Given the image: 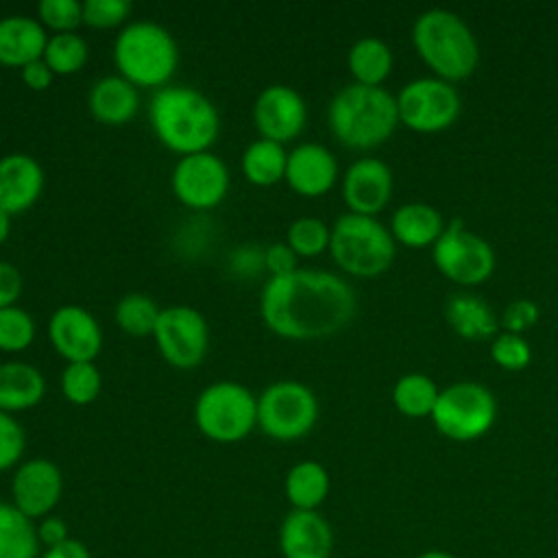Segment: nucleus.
Listing matches in <instances>:
<instances>
[{"instance_id": "f257e3e1", "label": "nucleus", "mask_w": 558, "mask_h": 558, "mask_svg": "<svg viewBox=\"0 0 558 558\" xmlns=\"http://www.w3.org/2000/svg\"><path fill=\"white\" fill-rule=\"evenodd\" d=\"M353 288L338 275L296 268L270 277L259 296L266 327L288 340H318L342 331L355 316Z\"/></svg>"}, {"instance_id": "f03ea898", "label": "nucleus", "mask_w": 558, "mask_h": 558, "mask_svg": "<svg viewBox=\"0 0 558 558\" xmlns=\"http://www.w3.org/2000/svg\"><path fill=\"white\" fill-rule=\"evenodd\" d=\"M148 120L157 140L181 157L205 153L220 133L216 105L190 85H163L148 105Z\"/></svg>"}, {"instance_id": "7ed1b4c3", "label": "nucleus", "mask_w": 558, "mask_h": 558, "mask_svg": "<svg viewBox=\"0 0 558 558\" xmlns=\"http://www.w3.org/2000/svg\"><path fill=\"white\" fill-rule=\"evenodd\" d=\"M327 120L340 144L368 150L395 133L399 124L397 98L384 87L351 83L331 98Z\"/></svg>"}, {"instance_id": "20e7f679", "label": "nucleus", "mask_w": 558, "mask_h": 558, "mask_svg": "<svg viewBox=\"0 0 558 558\" xmlns=\"http://www.w3.org/2000/svg\"><path fill=\"white\" fill-rule=\"evenodd\" d=\"M412 44L436 78L447 83L469 78L480 61L475 35L460 15L447 9L421 13L412 26Z\"/></svg>"}, {"instance_id": "39448f33", "label": "nucleus", "mask_w": 558, "mask_h": 558, "mask_svg": "<svg viewBox=\"0 0 558 558\" xmlns=\"http://www.w3.org/2000/svg\"><path fill=\"white\" fill-rule=\"evenodd\" d=\"M113 63L135 87H163L179 65V46L161 24L135 20L116 35Z\"/></svg>"}, {"instance_id": "423d86ee", "label": "nucleus", "mask_w": 558, "mask_h": 558, "mask_svg": "<svg viewBox=\"0 0 558 558\" xmlns=\"http://www.w3.org/2000/svg\"><path fill=\"white\" fill-rule=\"evenodd\" d=\"M329 251L344 272L377 277L395 259V238L375 216L349 211L333 222Z\"/></svg>"}, {"instance_id": "0eeeda50", "label": "nucleus", "mask_w": 558, "mask_h": 558, "mask_svg": "<svg viewBox=\"0 0 558 558\" xmlns=\"http://www.w3.org/2000/svg\"><path fill=\"white\" fill-rule=\"evenodd\" d=\"M194 423L214 442L244 440L257 425V397L238 381H214L196 397Z\"/></svg>"}, {"instance_id": "6e6552de", "label": "nucleus", "mask_w": 558, "mask_h": 558, "mask_svg": "<svg viewBox=\"0 0 558 558\" xmlns=\"http://www.w3.org/2000/svg\"><path fill=\"white\" fill-rule=\"evenodd\" d=\"M497 416V403L488 388L477 381H458L438 392L432 410L436 429L451 440L469 442L484 436Z\"/></svg>"}, {"instance_id": "1a4fd4ad", "label": "nucleus", "mask_w": 558, "mask_h": 558, "mask_svg": "<svg viewBox=\"0 0 558 558\" xmlns=\"http://www.w3.org/2000/svg\"><path fill=\"white\" fill-rule=\"evenodd\" d=\"M316 395L301 381H275L257 397V425L275 440L290 442L307 436L316 425Z\"/></svg>"}, {"instance_id": "9d476101", "label": "nucleus", "mask_w": 558, "mask_h": 558, "mask_svg": "<svg viewBox=\"0 0 558 558\" xmlns=\"http://www.w3.org/2000/svg\"><path fill=\"white\" fill-rule=\"evenodd\" d=\"M432 257L440 275L460 286H480L495 270L490 244L482 235L466 231L460 220H451L445 227L434 244Z\"/></svg>"}, {"instance_id": "9b49d317", "label": "nucleus", "mask_w": 558, "mask_h": 558, "mask_svg": "<svg viewBox=\"0 0 558 558\" xmlns=\"http://www.w3.org/2000/svg\"><path fill=\"white\" fill-rule=\"evenodd\" d=\"M460 94L442 78H416L397 96L399 122L416 133L449 129L460 116Z\"/></svg>"}, {"instance_id": "f8f14e48", "label": "nucleus", "mask_w": 558, "mask_h": 558, "mask_svg": "<svg viewBox=\"0 0 558 558\" xmlns=\"http://www.w3.org/2000/svg\"><path fill=\"white\" fill-rule=\"evenodd\" d=\"M153 338L170 366L187 371L205 360L209 327L198 310L190 305H170L159 312Z\"/></svg>"}, {"instance_id": "ddd939ff", "label": "nucleus", "mask_w": 558, "mask_h": 558, "mask_svg": "<svg viewBox=\"0 0 558 558\" xmlns=\"http://www.w3.org/2000/svg\"><path fill=\"white\" fill-rule=\"evenodd\" d=\"M170 185L183 205L192 209H209L227 196L229 168L209 150L185 155L177 161Z\"/></svg>"}, {"instance_id": "4468645a", "label": "nucleus", "mask_w": 558, "mask_h": 558, "mask_svg": "<svg viewBox=\"0 0 558 558\" xmlns=\"http://www.w3.org/2000/svg\"><path fill=\"white\" fill-rule=\"evenodd\" d=\"M63 495L61 469L46 458L22 462L11 480V504L28 519L48 517Z\"/></svg>"}, {"instance_id": "2eb2a0df", "label": "nucleus", "mask_w": 558, "mask_h": 558, "mask_svg": "<svg viewBox=\"0 0 558 558\" xmlns=\"http://www.w3.org/2000/svg\"><path fill=\"white\" fill-rule=\"evenodd\" d=\"M253 122L264 140L286 144L294 140L307 122V105L290 85H268L253 102Z\"/></svg>"}, {"instance_id": "dca6fc26", "label": "nucleus", "mask_w": 558, "mask_h": 558, "mask_svg": "<svg viewBox=\"0 0 558 558\" xmlns=\"http://www.w3.org/2000/svg\"><path fill=\"white\" fill-rule=\"evenodd\" d=\"M48 338L54 351L70 362H94L102 347L98 320L81 305H61L48 320Z\"/></svg>"}, {"instance_id": "f3484780", "label": "nucleus", "mask_w": 558, "mask_h": 558, "mask_svg": "<svg viewBox=\"0 0 558 558\" xmlns=\"http://www.w3.org/2000/svg\"><path fill=\"white\" fill-rule=\"evenodd\" d=\"M392 196V172L375 157L353 161L342 177V198L351 214L375 216Z\"/></svg>"}, {"instance_id": "a211bd4d", "label": "nucleus", "mask_w": 558, "mask_h": 558, "mask_svg": "<svg viewBox=\"0 0 558 558\" xmlns=\"http://www.w3.org/2000/svg\"><path fill=\"white\" fill-rule=\"evenodd\" d=\"M283 558H331L333 530L318 510H290L279 525Z\"/></svg>"}, {"instance_id": "6ab92c4d", "label": "nucleus", "mask_w": 558, "mask_h": 558, "mask_svg": "<svg viewBox=\"0 0 558 558\" xmlns=\"http://www.w3.org/2000/svg\"><path fill=\"white\" fill-rule=\"evenodd\" d=\"M283 179L301 196H323L338 179V161L327 146L305 142L288 153Z\"/></svg>"}, {"instance_id": "aec40b11", "label": "nucleus", "mask_w": 558, "mask_h": 558, "mask_svg": "<svg viewBox=\"0 0 558 558\" xmlns=\"http://www.w3.org/2000/svg\"><path fill=\"white\" fill-rule=\"evenodd\" d=\"M44 168L26 153H11L0 159V209L17 216L35 205L44 190Z\"/></svg>"}, {"instance_id": "412c9836", "label": "nucleus", "mask_w": 558, "mask_h": 558, "mask_svg": "<svg viewBox=\"0 0 558 558\" xmlns=\"http://www.w3.org/2000/svg\"><path fill=\"white\" fill-rule=\"evenodd\" d=\"M48 35L37 17L7 15L0 20V63L24 68L44 57Z\"/></svg>"}, {"instance_id": "4be33fe9", "label": "nucleus", "mask_w": 558, "mask_h": 558, "mask_svg": "<svg viewBox=\"0 0 558 558\" xmlns=\"http://www.w3.org/2000/svg\"><path fill=\"white\" fill-rule=\"evenodd\" d=\"M87 107L92 116L111 126L126 124L140 109V94L133 83L122 78L120 74L98 78L87 96Z\"/></svg>"}, {"instance_id": "5701e85b", "label": "nucleus", "mask_w": 558, "mask_h": 558, "mask_svg": "<svg viewBox=\"0 0 558 558\" xmlns=\"http://www.w3.org/2000/svg\"><path fill=\"white\" fill-rule=\"evenodd\" d=\"M46 395V379L41 371L28 362L0 364V410L20 412L35 408Z\"/></svg>"}, {"instance_id": "b1692460", "label": "nucleus", "mask_w": 558, "mask_h": 558, "mask_svg": "<svg viewBox=\"0 0 558 558\" xmlns=\"http://www.w3.org/2000/svg\"><path fill=\"white\" fill-rule=\"evenodd\" d=\"M442 231V216L427 203H405L392 214L390 220L392 238L408 248H423L429 244L434 246Z\"/></svg>"}, {"instance_id": "393cba45", "label": "nucleus", "mask_w": 558, "mask_h": 558, "mask_svg": "<svg viewBox=\"0 0 558 558\" xmlns=\"http://www.w3.org/2000/svg\"><path fill=\"white\" fill-rule=\"evenodd\" d=\"M449 327L464 340H486L497 336L499 320L493 307L475 294H451L445 305Z\"/></svg>"}, {"instance_id": "a878e982", "label": "nucleus", "mask_w": 558, "mask_h": 558, "mask_svg": "<svg viewBox=\"0 0 558 558\" xmlns=\"http://www.w3.org/2000/svg\"><path fill=\"white\" fill-rule=\"evenodd\" d=\"M329 473L316 460L296 462L286 475V497L292 510H316L329 495Z\"/></svg>"}, {"instance_id": "bb28decb", "label": "nucleus", "mask_w": 558, "mask_h": 558, "mask_svg": "<svg viewBox=\"0 0 558 558\" xmlns=\"http://www.w3.org/2000/svg\"><path fill=\"white\" fill-rule=\"evenodd\" d=\"M39 547L35 521L0 501V558H39Z\"/></svg>"}, {"instance_id": "cd10ccee", "label": "nucleus", "mask_w": 558, "mask_h": 558, "mask_svg": "<svg viewBox=\"0 0 558 558\" xmlns=\"http://www.w3.org/2000/svg\"><path fill=\"white\" fill-rule=\"evenodd\" d=\"M347 63L355 83L379 87L392 70V52L379 37H362L351 46Z\"/></svg>"}, {"instance_id": "c85d7f7f", "label": "nucleus", "mask_w": 558, "mask_h": 558, "mask_svg": "<svg viewBox=\"0 0 558 558\" xmlns=\"http://www.w3.org/2000/svg\"><path fill=\"white\" fill-rule=\"evenodd\" d=\"M288 153L272 140H255L242 153V172L255 185H272L283 179Z\"/></svg>"}, {"instance_id": "c756f323", "label": "nucleus", "mask_w": 558, "mask_h": 558, "mask_svg": "<svg viewBox=\"0 0 558 558\" xmlns=\"http://www.w3.org/2000/svg\"><path fill=\"white\" fill-rule=\"evenodd\" d=\"M438 392L440 390L436 388L432 377L421 373H408L397 379L392 388V403L401 414L410 418H423L432 416Z\"/></svg>"}, {"instance_id": "7c9ffc66", "label": "nucleus", "mask_w": 558, "mask_h": 558, "mask_svg": "<svg viewBox=\"0 0 558 558\" xmlns=\"http://www.w3.org/2000/svg\"><path fill=\"white\" fill-rule=\"evenodd\" d=\"M159 307L157 303L142 294V292H129L124 294L118 305H116V323L118 327L135 338H144V336H153L157 318H159Z\"/></svg>"}, {"instance_id": "2f4dec72", "label": "nucleus", "mask_w": 558, "mask_h": 558, "mask_svg": "<svg viewBox=\"0 0 558 558\" xmlns=\"http://www.w3.org/2000/svg\"><path fill=\"white\" fill-rule=\"evenodd\" d=\"M87 54V41L78 33H54L48 37L41 59L52 74H74L85 65Z\"/></svg>"}, {"instance_id": "473e14b6", "label": "nucleus", "mask_w": 558, "mask_h": 558, "mask_svg": "<svg viewBox=\"0 0 558 558\" xmlns=\"http://www.w3.org/2000/svg\"><path fill=\"white\" fill-rule=\"evenodd\" d=\"M102 379L94 362H70L61 373V392L74 405L92 403L100 392Z\"/></svg>"}, {"instance_id": "72a5a7b5", "label": "nucleus", "mask_w": 558, "mask_h": 558, "mask_svg": "<svg viewBox=\"0 0 558 558\" xmlns=\"http://www.w3.org/2000/svg\"><path fill=\"white\" fill-rule=\"evenodd\" d=\"M329 240H331V229L320 218L303 216V218H296L288 227V240L286 242L296 255L316 257L325 248H329Z\"/></svg>"}, {"instance_id": "f704fd0d", "label": "nucleus", "mask_w": 558, "mask_h": 558, "mask_svg": "<svg viewBox=\"0 0 558 558\" xmlns=\"http://www.w3.org/2000/svg\"><path fill=\"white\" fill-rule=\"evenodd\" d=\"M35 340V320L33 316L17 307H2L0 310V351L17 353L31 347Z\"/></svg>"}, {"instance_id": "c9c22d12", "label": "nucleus", "mask_w": 558, "mask_h": 558, "mask_svg": "<svg viewBox=\"0 0 558 558\" xmlns=\"http://www.w3.org/2000/svg\"><path fill=\"white\" fill-rule=\"evenodd\" d=\"M490 357L504 371H523L532 360V349L523 336L501 331L490 342Z\"/></svg>"}, {"instance_id": "e433bc0d", "label": "nucleus", "mask_w": 558, "mask_h": 558, "mask_svg": "<svg viewBox=\"0 0 558 558\" xmlns=\"http://www.w3.org/2000/svg\"><path fill=\"white\" fill-rule=\"evenodd\" d=\"M37 20L57 33H74L83 24V4L76 0H41Z\"/></svg>"}, {"instance_id": "4c0bfd02", "label": "nucleus", "mask_w": 558, "mask_h": 558, "mask_svg": "<svg viewBox=\"0 0 558 558\" xmlns=\"http://www.w3.org/2000/svg\"><path fill=\"white\" fill-rule=\"evenodd\" d=\"M26 449L24 427L9 414L0 410V473L13 469Z\"/></svg>"}, {"instance_id": "58836bf2", "label": "nucleus", "mask_w": 558, "mask_h": 558, "mask_svg": "<svg viewBox=\"0 0 558 558\" xmlns=\"http://www.w3.org/2000/svg\"><path fill=\"white\" fill-rule=\"evenodd\" d=\"M129 0H85L83 22L94 28H111L122 24L131 13Z\"/></svg>"}, {"instance_id": "ea45409f", "label": "nucleus", "mask_w": 558, "mask_h": 558, "mask_svg": "<svg viewBox=\"0 0 558 558\" xmlns=\"http://www.w3.org/2000/svg\"><path fill=\"white\" fill-rule=\"evenodd\" d=\"M538 316H541V312H538V305L534 301H530V299H514V301H510L504 307L499 325L504 327V331L521 336L525 329L536 325Z\"/></svg>"}, {"instance_id": "a19ab883", "label": "nucleus", "mask_w": 558, "mask_h": 558, "mask_svg": "<svg viewBox=\"0 0 558 558\" xmlns=\"http://www.w3.org/2000/svg\"><path fill=\"white\" fill-rule=\"evenodd\" d=\"M296 253L288 246V242H275L264 251V268L270 270V277L288 275L296 270Z\"/></svg>"}, {"instance_id": "79ce46f5", "label": "nucleus", "mask_w": 558, "mask_h": 558, "mask_svg": "<svg viewBox=\"0 0 558 558\" xmlns=\"http://www.w3.org/2000/svg\"><path fill=\"white\" fill-rule=\"evenodd\" d=\"M22 294V275L20 270L0 259V310L15 305V301Z\"/></svg>"}, {"instance_id": "37998d69", "label": "nucleus", "mask_w": 558, "mask_h": 558, "mask_svg": "<svg viewBox=\"0 0 558 558\" xmlns=\"http://www.w3.org/2000/svg\"><path fill=\"white\" fill-rule=\"evenodd\" d=\"M35 527H37V541L46 549L54 547V545H61L63 541L70 538L65 521L61 517H54V514H48V517L39 519V523Z\"/></svg>"}, {"instance_id": "c03bdc74", "label": "nucleus", "mask_w": 558, "mask_h": 558, "mask_svg": "<svg viewBox=\"0 0 558 558\" xmlns=\"http://www.w3.org/2000/svg\"><path fill=\"white\" fill-rule=\"evenodd\" d=\"M52 76H54V74H52V70L46 65L44 59H37V61H33V63H28V65L22 68V81H24L31 89H35V92H41V89L50 87Z\"/></svg>"}, {"instance_id": "a18cd8bd", "label": "nucleus", "mask_w": 558, "mask_h": 558, "mask_svg": "<svg viewBox=\"0 0 558 558\" xmlns=\"http://www.w3.org/2000/svg\"><path fill=\"white\" fill-rule=\"evenodd\" d=\"M39 558H92V554L85 543H81L76 538H68L61 545L44 549V554H39Z\"/></svg>"}, {"instance_id": "49530a36", "label": "nucleus", "mask_w": 558, "mask_h": 558, "mask_svg": "<svg viewBox=\"0 0 558 558\" xmlns=\"http://www.w3.org/2000/svg\"><path fill=\"white\" fill-rule=\"evenodd\" d=\"M9 233H11V216L0 209V246L4 244V240L9 238Z\"/></svg>"}, {"instance_id": "de8ad7c7", "label": "nucleus", "mask_w": 558, "mask_h": 558, "mask_svg": "<svg viewBox=\"0 0 558 558\" xmlns=\"http://www.w3.org/2000/svg\"><path fill=\"white\" fill-rule=\"evenodd\" d=\"M416 558H456V556L449 554V551H445V549H427V551L418 554Z\"/></svg>"}]
</instances>
